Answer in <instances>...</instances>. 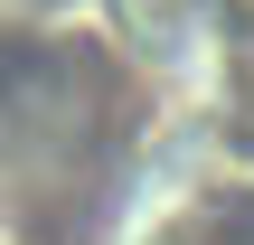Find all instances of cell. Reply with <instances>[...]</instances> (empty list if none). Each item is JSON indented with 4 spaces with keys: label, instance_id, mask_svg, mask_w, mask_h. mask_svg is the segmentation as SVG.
Masks as SVG:
<instances>
[{
    "label": "cell",
    "instance_id": "6da1fadb",
    "mask_svg": "<svg viewBox=\"0 0 254 245\" xmlns=\"http://www.w3.org/2000/svg\"><path fill=\"white\" fill-rule=\"evenodd\" d=\"M132 245H254V189H198L170 217H151Z\"/></svg>",
    "mask_w": 254,
    "mask_h": 245
}]
</instances>
